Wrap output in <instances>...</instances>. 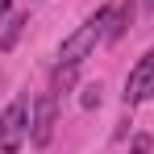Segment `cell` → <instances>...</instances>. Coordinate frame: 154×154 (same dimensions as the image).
<instances>
[{"label": "cell", "mask_w": 154, "mask_h": 154, "mask_svg": "<svg viewBox=\"0 0 154 154\" xmlns=\"http://www.w3.org/2000/svg\"><path fill=\"white\" fill-rule=\"evenodd\" d=\"M129 154H150V133H137L129 142Z\"/></svg>", "instance_id": "obj_9"}, {"label": "cell", "mask_w": 154, "mask_h": 154, "mask_svg": "<svg viewBox=\"0 0 154 154\" xmlns=\"http://www.w3.org/2000/svg\"><path fill=\"white\" fill-rule=\"evenodd\" d=\"M108 21H112V8H108V4L96 8V13H92V17H88V21H83L63 46H58V67H75L79 58H88V54L96 50V42L108 33Z\"/></svg>", "instance_id": "obj_1"}, {"label": "cell", "mask_w": 154, "mask_h": 154, "mask_svg": "<svg viewBox=\"0 0 154 154\" xmlns=\"http://www.w3.org/2000/svg\"><path fill=\"white\" fill-rule=\"evenodd\" d=\"M25 100H13L8 104V108H4V112H0V150L4 154H17L21 150V142H25Z\"/></svg>", "instance_id": "obj_2"}, {"label": "cell", "mask_w": 154, "mask_h": 154, "mask_svg": "<svg viewBox=\"0 0 154 154\" xmlns=\"http://www.w3.org/2000/svg\"><path fill=\"white\" fill-rule=\"evenodd\" d=\"M133 13H137V8H133V0H125V4L117 8V17L108 21V33H104V38H108V42H117V38H125V29L133 25Z\"/></svg>", "instance_id": "obj_5"}, {"label": "cell", "mask_w": 154, "mask_h": 154, "mask_svg": "<svg viewBox=\"0 0 154 154\" xmlns=\"http://www.w3.org/2000/svg\"><path fill=\"white\" fill-rule=\"evenodd\" d=\"M4 17H8V0H0V21H4Z\"/></svg>", "instance_id": "obj_10"}, {"label": "cell", "mask_w": 154, "mask_h": 154, "mask_svg": "<svg viewBox=\"0 0 154 154\" xmlns=\"http://www.w3.org/2000/svg\"><path fill=\"white\" fill-rule=\"evenodd\" d=\"M54 125H58V100L38 96V104H33V146H50Z\"/></svg>", "instance_id": "obj_4"}, {"label": "cell", "mask_w": 154, "mask_h": 154, "mask_svg": "<svg viewBox=\"0 0 154 154\" xmlns=\"http://www.w3.org/2000/svg\"><path fill=\"white\" fill-rule=\"evenodd\" d=\"M154 96V50L129 71L125 79V104H142V100H150Z\"/></svg>", "instance_id": "obj_3"}, {"label": "cell", "mask_w": 154, "mask_h": 154, "mask_svg": "<svg viewBox=\"0 0 154 154\" xmlns=\"http://www.w3.org/2000/svg\"><path fill=\"white\" fill-rule=\"evenodd\" d=\"M79 104H83V108H100V83H88L83 96H79Z\"/></svg>", "instance_id": "obj_8"}, {"label": "cell", "mask_w": 154, "mask_h": 154, "mask_svg": "<svg viewBox=\"0 0 154 154\" xmlns=\"http://www.w3.org/2000/svg\"><path fill=\"white\" fill-rule=\"evenodd\" d=\"M146 8H150V13H154V0H146Z\"/></svg>", "instance_id": "obj_11"}, {"label": "cell", "mask_w": 154, "mask_h": 154, "mask_svg": "<svg viewBox=\"0 0 154 154\" xmlns=\"http://www.w3.org/2000/svg\"><path fill=\"white\" fill-rule=\"evenodd\" d=\"M25 25H29V17H13V21L4 25V33H0V54H8L13 46H17V38L25 33Z\"/></svg>", "instance_id": "obj_6"}, {"label": "cell", "mask_w": 154, "mask_h": 154, "mask_svg": "<svg viewBox=\"0 0 154 154\" xmlns=\"http://www.w3.org/2000/svg\"><path fill=\"white\" fill-rule=\"evenodd\" d=\"M75 83V67H58L54 71V92H63V88H71Z\"/></svg>", "instance_id": "obj_7"}]
</instances>
